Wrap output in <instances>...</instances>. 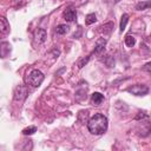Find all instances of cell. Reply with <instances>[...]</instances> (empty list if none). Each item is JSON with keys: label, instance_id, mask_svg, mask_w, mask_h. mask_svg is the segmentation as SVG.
Instances as JSON below:
<instances>
[{"label": "cell", "instance_id": "8", "mask_svg": "<svg viewBox=\"0 0 151 151\" xmlns=\"http://www.w3.org/2000/svg\"><path fill=\"white\" fill-rule=\"evenodd\" d=\"M106 45V39L104 38H100L99 40H97V44H96V47H94V53L96 54H99L104 51V47Z\"/></svg>", "mask_w": 151, "mask_h": 151}, {"label": "cell", "instance_id": "20", "mask_svg": "<svg viewBox=\"0 0 151 151\" xmlns=\"http://www.w3.org/2000/svg\"><path fill=\"white\" fill-rule=\"evenodd\" d=\"M150 65H151V63H147V64L144 66V70H145L146 72H149V73L151 72V70H150Z\"/></svg>", "mask_w": 151, "mask_h": 151}, {"label": "cell", "instance_id": "21", "mask_svg": "<svg viewBox=\"0 0 151 151\" xmlns=\"http://www.w3.org/2000/svg\"><path fill=\"white\" fill-rule=\"evenodd\" d=\"M112 1H113V2H114V4H116V2H119V1H120V0H112Z\"/></svg>", "mask_w": 151, "mask_h": 151}, {"label": "cell", "instance_id": "15", "mask_svg": "<svg viewBox=\"0 0 151 151\" xmlns=\"http://www.w3.org/2000/svg\"><path fill=\"white\" fill-rule=\"evenodd\" d=\"M96 21H97V17H96L94 13H90V14L86 15V19H85V24L86 25H92Z\"/></svg>", "mask_w": 151, "mask_h": 151}, {"label": "cell", "instance_id": "7", "mask_svg": "<svg viewBox=\"0 0 151 151\" xmlns=\"http://www.w3.org/2000/svg\"><path fill=\"white\" fill-rule=\"evenodd\" d=\"M91 101H92L93 105L99 106V105L104 101V96H103L101 93H99V92H94V93H92V96H91Z\"/></svg>", "mask_w": 151, "mask_h": 151}, {"label": "cell", "instance_id": "12", "mask_svg": "<svg viewBox=\"0 0 151 151\" xmlns=\"http://www.w3.org/2000/svg\"><path fill=\"white\" fill-rule=\"evenodd\" d=\"M100 29V32L101 33H104V34H110L111 33V31H112V28H113V22H107V24H104L103 26H100L99 27Z\"/></svg>", "mask_w": 151, "mask_h": 151}, {"label": "cell", "instance_id": "2", "mask_svg": "<svg viewBox=\"0 0 151 151\" xmlns=\"http://www.w3.org/2000/svg\"><path fill=\"white\" fill-rule=\"evenodd\" d=\"M44 73L40 70H32L28 74V77L26 78V83L33 87H39L41 85V83L44 81Z\"/></svg>", "mask_w": 151, "mask_h": 151}, {"label": "cell", "instance_id": "10", "mask_svg": "<svg viewBox=\"0 0 151 151\" xmlns=\"http://www.w3.org/2000/svg\"><path fill=\"white\" fill-rule=\"evenodd\" d=\"M9 51H11V45L8 44V42H1L0 44V57L1 58H5V57H7V54L9 53Z\"/></svg>", "mask_w": 151, "mask_h": 151}, {"label": "cell", "instance_id": "9", "mask_svg": "<svg viewBox=\"0 0 151 151\" xmlns=\"http://www.w3.org/2000/svg\"><path fill=\"white\" fill-rule=\"evenodd\" d=\"M0 32L4 34H7L9 32V24L4 17H0Z\"/></svg>", "mask_w": 151, "mask_h": 151}, {"label": "cell", "instance_id": "18", "mask_svg": "<svg viewBox=\"0 0 151 151\" xmlns=\"http://www.w3.org/2000/svg\"><path fill=\"white\" fill-rule=\"evenodd\" d=\"M90 60V55H86V57H84V58H81L79 61H78V67L79 68H83L86 64H87V61Z\"/></svg>", "mask_w": 151, "mask_h": 151}, {"label": "cell", "instance_id": "17", "mask_svg": "<svg viewBox=\"0 0 151 151\" xmlns=\"http://www.w3.org/2000/svg\"><path fill=\"white\" fill-rule=\"evenodd\" d=\"M34 132H37V127H35V126H28V127H26V129L22 130V133H24L25 136H31V134H33Z\"/></svg>", "mask_w": 151, "mask_h": 151}, {"label": "cell", "instance_id": "4", "mask_svg": "<svg viewBox=\"0 0 151 151\" xmlns=\"http://www.w3.org/2000/svg\"><path fill=\"white\" fill-rule=\"evenodd\" d=\"M26 97H27V88L25 86H18L14 92V100L20 101L24 100Z\"/></svg>", "mask_w": 151, "mask_h": 151}, {"label": "cell", "instance_id": "13", "mask_svg": "<svg viewBox=\"0 0 151 151\" xmlns=\"http://www.w3.org/2000/svg\"><path fill=\"white\" fill-rule=\"evenodd\" d=\"M127 21H129V14L125 13V14L122 15V19H120V24H119V31H120V32H123V31L125 29Z\"/></svg>", "mask_w": 151, "mask_h": 151}, {"label": "cell", "instance_id": "3", "mask_svg": "<svg viewBox=\"0 0 151 151\" xmlns=\"http://www.w3.org/2000/svg\"><path fill=\"white\" fill-rule=\"evenodd\" d=\"M126 91L134 94V96H145V94L149 93V87L144 84H137V85L130 86Z\"/></svg>", "mask_w": 151, "mask_h": 151}, {"label": "cell", "instance_id": "19", "mask_svg": "<svg viewBox=\"0 0 151 151\" xmlns=\"http://www.w3.org/2000/svg\"><path fill=\"white\" fill-rule=\"evenodd\" d=\"M140 118H142V119H143V118H147V114H145L144 112H139V114L136 117V119L138 120V119H140Z\"/></svg>", "mask_w": 151, "mask_h": 151}, {"label": "cell", "instance_id": "5", "mask_svg": "<svg viewBox=\"0 0 151 151\" xmlns=\"http://www.w3.org/2000/svg\"><path fill=\"white\" fill-rule=\"evenodd\" d=\"M63 17H64V19H65L66 21H73V20L77 18V13H76L74 8L68 7V8H66V9L63 12Z\"/></svg>", "mask_w": 151, "mask_h": 151}, {"label": "cell", "instance_id": "6", "mask_svg": "<svg viewBox=\"0 0 151 151\" xmlns=\"http://www.w3.org/2000/svg\"><path fill=\"white\" fill-rule=\"evenodd\" d=\"M34 40L38 42V44H41L46 40V31L44 28H38L34 33Z\"/></svg>", "mask_w": 151, "mask_h": 151}, {"label": "cell", "instance_id": "11", "mask_svg": "<svg viewBox=\"0 0 151 151\" xmlns=\"http://www.w3.org/2000/svg\"><path fill=\"white\" fill-rule=\"evenodd\" d=\"M68 31H70V26H68V25H65V24L58 25V26L55 27V33H57V34H59V35L66 34Z\"/></svg>", "mask_w": 151, "mask_h": 151}, {"label": "cell", "instance_id": "16", "mask_svg": "<svg viewBox=\"0 0 151 151\" xmlns=\"http://www.w3.org/2000/svg\"><path fill=\"white\" fill-rule=\"evenodd\" d=\"M136 44V39H134V37L133 35H126L125 37V45L127 46V47H132L133 45Z\"/></svg>", "mask_w": 151, "mask_h": 151}, {"label": "cell", "instance_id": "14", "mask_svg": "<svg viewBox=\"0 0 151 151\" xmlns=\"http://www.w3.org/2000/svg\"><path fill=\"white\" fill-rule=\"evenodd\" d=\"M150 0H146V1H143V2H139V4H137V6H136V9H138V11H144V9H149L150 8Z\"/></svg>", "mask_w": 151, "mask_h": 151}, {"label": "cell", "instance_id": "1", "mask_svg": "<svg viewBox=\"0 0 151 151\" xmlns=\"http://www.w3.org/2000/svg\"><path fill=\"white\" fill-rule=\"evenodd\" d=\"M87 129L92 134H103L107 130V118L101 113H96L88 119Z\"/></svg>", "mask_w": 151, "mask_h": 151}]
</instances>
